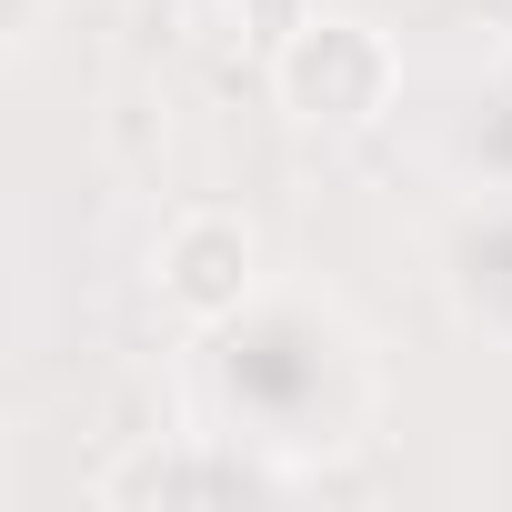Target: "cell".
I'll return each instance as SVG.
<instances>
[{"label":"cell","mask_w":512,"mask_h":512,"mask_svg":"<svg viewBox=\"0 0 512 512\" xmlns=\"http://www.w3.org/2000/svg\"><path fill=\"white\" fill-rule=\"evenodd\" d=\"M402 91V51L392 31L352 21V11H312L272 41V101L312 131H372Z\"/></svg>","instance_id":"1"},{"label":"cell","mask_w":512,"mask_h":512,"mask_svg":"<svg viewBox=\"0 0 512 512\" xmlns=\"http://www.w3.org/2000/svg\"><path fill=\"white\" fill-rule=\"evenodd\" d=\"M151 292H161L171 322H191V332L241 322L251 292H262V231H251L241 211H221V201L171 211L161 241H151Z\"/></svg>","instance_id":"2"},{"label":"cell","mask_w":512,"mask_h":512,"mask_svg":"<svg viewBox=\"0 0 512 512\" xmlns=\"http://www.w3.org/2000/svg\"><path fill=\"white\" fill-rule=\"evenodd\" d=\"M272 472L251 462H191V452H141V462H111L91 492L101 502H151V492H262Z\"/></svg>","instance_id":"3"},{"label":"cell","mask_w":512,"mask_h":512,"mask_svg":"<svg viewBox=\"0 0 512 512\" xmlns=\"http://www.w3.org/2000/svg\"><path fill=\"white\" fill-rule=\"evenodd\" d=\"M292 21H312V0H251V31H262V41H282Z\"/></svg>","instance_id":"4"},{"label":"cell","mask_w":512,"mask_h":512,"mask_svg":"<svg viewBox=\"0 0 512 512\" xmlns=\"http://www.w3.org/2000/svg\"><path fill=\"white\" fill-rule=\"evenodd\" d=\"M41 41V0H11V51H31Z\"/></svg>","instance_id":"5"}]
</instances>
